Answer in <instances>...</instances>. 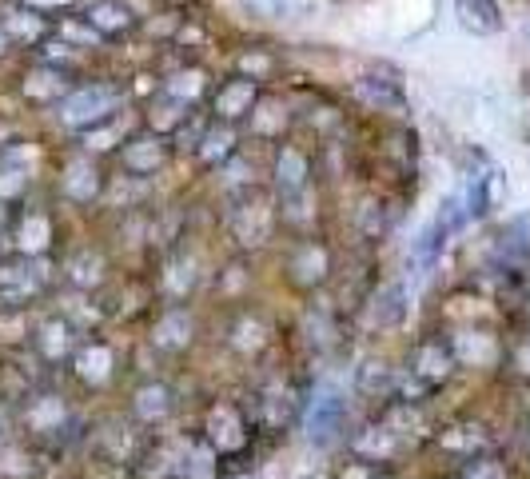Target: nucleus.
<instances>
[{"label": "nucleus", "instance_id": "f257e3e1", "mask_svg": "<svg viewBox=\"0 0 530 479\" xmlns=\"http://www.w3.org/2000/svg\"><path fill=\"white\" fill-rule=\"evenodd\" d=\"M112 108H116V92L104 84H92L60 100V120L72 128H84V124H100L104 116H112Z\"/></svg>", "mask_w": 530, "mask_h": 479}, {"label": "nucleus", "instance_id": "f03ea898", "mask_svg": "<svg viewBox=\"0 0 530 479\" xmlns=\"http://www.w3.org/2000/svg\"><path fill=\"white\" fill-rule=\"evenodd\" d=\"M256 96H260V88H256L252 76H228V80L216 88L212 108H216V116H220L224 124H232V120H244V116L256 108Z\"/></svg>", "mask_w": 530, "mask_h": 479}, {"label": "nucleus", "instance_id": "7ed1b4c3", "mask_svg": "<svg viewBox=\"0 0 530 479\" xmlns=\"http://www.w3.org/2000/svg\"><path fill=\"white\" fill-rule=\"evenodd\" d=\"M84 20L96 28V36H124L140 24V16L124 0H92L84 8Z\"/></svg>", "mask_w": 530, "mask_h": 479}, {"label": "nucleus", "instance_id": "20e7f679", "mask_svg": "<svg viewBox=\"0 0 530 479\" xmlns=\"http://www.w3.org/2000/svg\"><path fill=\"white\" fill-rule=\"evenodd\" d=\"M455 8H459V24L475 36H495L503 28L499 0H455Z\"/></svg>", "mask_w": 530, "mask_h": 479}, {"label": "nucleus", "instance_id": "39448f33", "mask_svg": "<svg viewBox=\"0 0 530 479\" xmlns=\"http://www.w3.org/2000/svg\"><path fill=\"white\" fill-rule=\"evenodd\" d=\"M160 160H164V140H160V136H136V140H128V148H124V164H128L136 176L156 172Z\"/></svg>", "mask_w": 530, "mask_h": 479}, {"label": "nucleus", "instance_id": "423d86ee", "mask_svg": "<svg viewBox=\"0 0 530 479\" xmlns=\"http://www.w3.org/2000/svg\"><path fill=\"white\" fill-rule=\"evenodd\" d=\"M0 24H4L8 40H12V36H32V40L44 36V20H40V12H36L32 4H8V8L0 12Z\"/></svg>", "mask_w": 530, "mask_h": 479}, {"label": "nucleus", "instance_id": "0eeeda50", "mask_svg": "<svg viewBox=\"0 0 530 479\" xmlns=\"http://www.w3.org/2000/svg\"><path fill=\"white\" fill-rule=\"evenodd\" d=\"M24 92H28L32 100H60V92H64V72L52 68V64H40V68H32V72L24 76Z\"/></svg>", "mask_w": 530, "mask_h": 479}, {"label": "nucleus", "instance_id": "6e6552de", "mask_svg": "<svg viewBox=\"0 0 530 479\" xmlns=\"http://www.w3.org/2000/svg\"><path fill=\"white\" fill-rule=\"evenodd\" d=\"M96 168L88 164V160H72L68 164V176H64V192L68 196H76V200H88L92 192H96Z\"/></svg>", "mask_w": 530, "mask_h": 479}, {"label": "nucleus", "instance_id": "1a4fd4ad", "mask_svg": "<svg viewBox=\"0 0 530 479\" xmlns=\"http://www.w3.org/2000/svg\"><path fill=\"white\" fill-rule=\"evenodd\" d=\"M248 8H256L267 20H295L303 12H311V0H244Z\"/></svg>", "mask_w": 530, "mask_h": 479}, {"label": "nucleus", "instance_id": "9d476101", "mask_svg": "<svg viewBox=\"0 0 530 479\" xmlns=\"http://www.w3.org/2000/svg\"><path fill=\"white\" fill-rule=\"evenodd\" d=\"M275 172H279V184L291 192V188H299V184H303V176H307V160H303L295 148H283V152H279Z\"/></svg>", "mask_w": 530, "mask_h": 479}, {"label": "nucleus", "instance_id": "9b49d317", "mask_svg": "<svg viewBox=\"0 0 530 479\" xmlns=\"http://www.w3.org/2000/svg\"><path fill=\"white\" fill-rule=\"evenodd\" d=\"M471 479H503V472H499L495 460H479V464L471 468Z\"/></svg>", "mask_w": 530, "mask_h": 479}, {"label": "nucleus", "instance_id": "f8f14e48", "mask_svg": "<svg viewBox=\"0 0 530 479\" xmlns=\"http://www.w3.org/2000/svg\"><path fill=\"white\" fill-rule=\"evenodd\" d=\"M24 4H32L36 12H48V8H68V4H76V0H24Z\"/></svg>", "mask_w": 530, "mask_h": 479}, {"label": "nucleus", "instance_id": "ddd939ff", "mask_svg": "<svg viewBox=\"0 0 530 479\" xmlns=\"http://www.w3.org/2000/svg\"><path fill=\"white\" fill-rule=\"evenodd\" d=\"M4 48H8V32H4V24H0V56H4Z\"/></svg>", "mask_w": 530, "mask_h": 479}, {"label": "nucleus", "instance_id": "4468645a", "mask_svg": "<svg viewBox=\"0 0 530 479\" xmlns=\"http://www.w3.org/2000/svg\"><path fill=\"white\" fill-rule=\"evenodd\" d=\"M4 220H8V208H4V200H0V224H4Z\"/></svg>", "mask_w": 530, "mask_h": 479}]
</instances>
